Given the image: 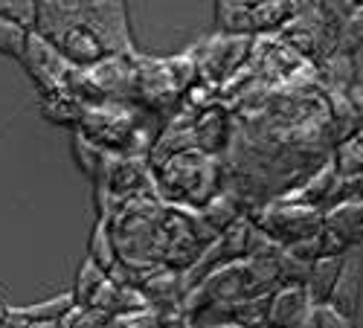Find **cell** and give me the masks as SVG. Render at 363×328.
Segmentation results:
<instances>
[{"label":"cell","mask_w":363,"mask_h":328,"mask_svg":"<svg viewBox=\"0 0 363 328\" xmlns=\"http://www.w3.org/2000/svg\"><path fill=\"white\" fill-rule=\"evenodd\" d=\"M218 160L203 154L198 148H189L184 154H174L157 166V186L166 198L189 206H203L218 195Z\"/></svg>","instance_id":"1"},{"label":"cell","mask_w":363,"mask_h":328,"mask_svg":"<svg viewBox=\"0 0 363 328\" xmlns=\"http://www.w3.org/2000/svg\"><path fill=\"white\" fill-rule=\"evenodd\" d=\"M76 12L82 26L99 41L105 55H125V58L137 55L125 4H119V0H94V4L76 0Z\"/></svg>","instance_id":"2"},{"label":"cell","mask_w":363,"mask_h":328,"mask_svg":"<svg viewBox=\"0 0 363 328\" xmlns=\"http://www.w3.org/2000/svg\"><path fill=\"white\" fill-rule=\"evenodd\" d=\"M21 64L26 67L29 76H33V81L38 84V91H41L44 96L65 94V91H67V81H70V76H73V70H76V67L67 62V58L58 52L47 38H41L38 33H29Z\"/></svg>","instance_id":"3"},{"label":"cell","mask_w":363,"mask_h":328,"mask_svg":"<svg viewBox=\"0 0 363 328\" xmlns=\"http://www.w3.org/2000/svg\"><path fill=\"white\" fill-rule=\"evenodd\" d=\"M134 70H137L134 102H140L145 111H169L177 102V96L184 94L169 70V58L134 55Z\"/></svg>","instance_id":"4"},{"label":"cell","mask_w":363,"mask_h":328,"mask_svg":"<svg viewBox=\"0 0 363 328\" xmlns=\"http://www.w3.org/2000/svg\"><path fill=\"white\" fill-rule=\"evenodd\" d=\"M259 224L270 242L288 247L294 242H302V238L317 235L323 230V215L302 203H288V206L279 203V206H270L267 218H262Z\"/></svg>","instance_id":"5"},{"label":"cell","mask_w":363,"mask_h":328,"mask_svg":"<svg viewBox=\"0 0 363 328\" xmlns=\"http://www.w3.org/2000/svg\"><path fill=\"white\" fill-rule=\"evenodd\" d=\"M360 293H363V261H360L357 253H346L343 264H340V273H337V282L328 293V305L357 322Z\"/></svg>","instance_id":"6"},{"label":"cell","mask_w":363,"mask_h":328,"mask_svg":"<svg viewBox=\"0 0 363 328\" xmlns=\"http://www.w3.org/2000/svg\"><path fill=\"white\" fill-rule=\"evenodd\" d=\"M311 311V300L302 285H279L267 296V328H299Z\"/></svg>","instance_id":"7"},{"label":"cell","mask_w":363,"mask_h":328,"mask_svg":"<svg viewBox=\"0 0 363 328\" xmlns=\"http://www.w3.org/2000/svg\"><path fill=\"white\" fill-rule=\"evenodd\" d=\"M323 230L335 235L346 250L354 247L363 238V200L357 198L335 200V206H328L323 215Z\"/></svg>","instance_id":"8"},{"label":"cell","mask_w":363,"mask_h":328,"mask_svg":"<svg viewBox=\"0 0 363 328\" xmlns=\"http://www.w3.org/2000/svg\"><path fill=\"white\" fill-rule=\"evenodd\" d=\"M76 308L73 302V293L65 290V293H55L50 300H41V302H33V305H23V308H9V314L23 325V322H62L70 311Z\"/></svg>","instance_id":"9"},{"label":"cell","mask_w":363,"mask_h":328,"mask_svg":"<svg viewBox=\"0 0 363 328\" xmlns=\"http://www.w3.org/2000/svg\"><path fill=\"white\" fill-rule=\"evenodd\" d=\"M340 264H343V256H323L311 264V271L306 276V293H308V300L311 305H323L328 302V293L331 288H335L337 282V273H340Z\"/></svg>","instance_id":"10"},{"label":"cell","mask_w":363,"mask_h":328,"mask_svg":"<svg viewBox=\"0 0 363 328\" xmlns=\"http://www.w3.org/2000/svg\"><path fill=\"white\" fill-rule=\"evenodd\" d=\"M87 259L94 261L96 267L111 276L116 267H119V256H116V242H113V232H111V221L108 218H99L90 230V238H87Z\"/></svg>","instance_id":"11"},{"label":"cell","mask_w":363,"mask_h":328,"mask_svg":"<svg viewBox=\"0 0 363 328\" xmlns=\"http://www.w3.org/2000/svg\"><path fill=\"white\" fill-rule=\"evenodd\" d=\"M192 131H195V148H198V152L216 157V152H218V148L224 145V140H227L224 113L218 108H209V111L198 113Z\"/></svg>","instance_id":"12"},{"label":"cell","mask_w":363,"mask_h":328,"mask_svg":"<svg viewBox=\"0 0 363 328\" xmlns=\"http://www.w3.org/2000/svg\"><path fill=\"white\" fill-rule=\"evenodd\" d=\"M253 4H238V0H221L216 4V23L224 35L241 38V35H253V18H250Z\"/></svg>","instance_id":"13"},{"label":"cell","mask_w":363,"mask_h":328,"mask_svg":"<svg viewBox=\"0 0 363 328\" xmlns=\"http://www.w3.org/2000/svg\"><path fill=\"white\" fill-rule=\"evenodd\" d=\"M317 73H320V79L325 81L328 94H346L349 87H352V81H354L352 58L343 55V52H337V50H331V52L323 55V62H320Z\"/></svg>","instance_id":"14"},{"label":"cell","mask_w":363,"mask_h":328,"mask_svg":"<svg viewBox=\"0 0 363 328\" xmlns=\"http://www.w3.org/2000/svg\"><path fill=\"white\" fill-rule=\"evenodd\" d=\"M296 4L291 0H264V4H253L250 6V18H253V33H267V29H279L294 18Z\"/></svg>","instance_id":"15"},{"label":"cell","mask_w":363,"mask_h":328,"mask_svg":"<svg viewBox=\"0 0 363 328\" xmlns=\"http://www.w3.org/2000/svg\"><path fill=\"white\" fill-rule=\"evenodd\" d=\"M108 282V273L102 271V267H96L90 259L82 261L79 273H76V282H73V302L76 308H90V302H94V296L99 293V288Z\"/></svg>","instance_id":"16"},{"label":"cell","mask_w":363,"mask_h":328,"mask_svg":"<svg viewBox=\"0 0 363 328\" xmlns=\"http://www.w3.org/2000/svg\"><path fill=\"white\" fill-rule=\"evenodd\" d=\"M41 113L50 119V123H55V125H73V128H79L82 113H84V102H79L70 94H52V96H44Z\"/></svg>","instance_id":"17"},{"label":"cell","mask_w":363,"mask_h":328,"mask_svg":"<svg viewBox=\"0 0 363 328\" xmlns=\"http://www.w3.org/2000/svg\"><path fill=\"white\" fill-rule=\"evenodd\" d=\"M331 166H335L340 181H354V177H360L363 174V142L354 140V137L337 142Z\"/></svg>","instance_id":"18"},{"label":"cell","mask_w":363,"mask_h":328,"mask_svg":"<svg viewBox=\"0 0 363 328\" xmlns=\"http://www.w3.org/2000/svg\"><path fill=\"white\" fill-rule=\"evenodd\" d=\"M267 296L270 293H259V296H247L233 305V322L241 328H267Z\"/></svg>","instance_id":"19"},{"label":"cell","mask_w":363,"mask_h":328,"mask_svg":"<svg viewBox=\"0 0 363 328\" xmlns=\"http://www.w3.org/2000/svg\"><path fill=\"white\" fill-rule=\"evenodd\" d=\"M73 154H76V163H79V169L90 177V181H96L99 177V171H102V166H105V157H108V152H102L99 145H94L84 134H73Z\"/></svg>","instance_id":"20"},{"label":"cell","mask_w":363,"mask_h":328,"mask_svg":"<svg viewBox=\"0 0 363 328\" xmlns=\"http://www.w3.org/2000/svg\"><path fill=\"white\" fill-rule=\"evenodd\" d=\"M360 44H363V4L337 26V33H335V50L349 55V58L357 52Z\"/></svg>","instance_id":"21"},{"label":"cell","mask_w":363,"mask_h":328,"mask_svg":"<svg viewBox=\"0 0 363 328\" xmlns=\"http://www.w3.org/2000/svg\"><path fill=\"white\" fill-rule=\"evenodd\" d=\"M0 18L12 21L15 26L35 33L38 26V0H0Z\"/></svg>","instance_id":"22"},{"label":"cell","mask_w":363,"mask_h":328,"mask_svg":"<svg viewBox=\"0 0 363 328\" xmlns=\"http://www.w3.org/2000/svg\"><path fill=\"white\" fill-rule=\"evenodd\" d=\"M299 328H357V322L335 311L328 302H323V305H311V311L306 314Z\"/></svg>","instance_id":"23"},{"label":"cell","mask_w":363,"mask_h":328,"mask_svg":"<svg viewBox=\"0 0 363 328\" xmlns=\"http://www.w3.org/2000/svg\"><path fill=\"white\" fill-rule=\"evenodd\" d=\"M26 38H29L26 29L15 26V23L6 21V18H0V55L21 62V58H23V47H26Z\"/></svg>","instance_id":"24"},{"label":"cell","mask_w":363,"mask_h":328,"mask_svg":"<svg viewBox=\"0 0 363 328\" xmlns=\"http://www.w3.org/2000/svg\"><path fill=\"white\" fill-rule=\"evenodd\" d=\"M62 328H113V317L94 308H73L62 319Z\"/></svg>","instance_id":"25"},{"label":"cell","mask_w":363,"mask_h":328,"mask_svg":"<svg viewBox=\"0 0 363 328\" xmlns=\"http://www.w3.org/2000/svg\"><path fill=\"white\" fill-rule=\"evenodd\" d=\"M346 102H349V108H352V113L357 119V125H360L363 123V81H352V87L346 91Z\"/></svg>","instance_id":"26"},{"label":"cell","mask_w":363,"mask_h":328,"mask_svg":"<svg viewBox=\"0 0 363 328\" xmlns=\"http://www.w3.org/2000/svg\"><path fill=\"white\" fill-rule=\"evenodd\" d=\"M352 70H354V81H363V44L352 55Z\"/></svg>","instance_id":"27"},{"label":"cell","mask_w":363,"mask_h":328,"mask_svg":"<svg viewBox=\"0 0 363 328\" xmlns=\"http://www.w3.org/2000/svg\"><path fill=\"white\" fill-rule=\"evenodd\" d=\"M21 328H62V322H23Z\"/></svg>","instance_id":"28"},{"label":"cell","mask_w":363,"mask_h":328,"mask_svg":"<svg viewBox=\"0 0 363 328\" xmlns=\"http://www.w3.org/2000/svg\"><path fill=\"white\" fill-rule=\"evenodd\" d=\"M352 183H354V189H357V200H363V174H360V177H354Z\"/></svg>","instance_id":"29"},{"label":"cell","mask_w":363,"mask_h":328,"mask_svg":"<svg viewBox=\"0 0 363 328\" xmlns=\"http://www.w3.org/2000/svg\"><path fill=\"white\" fill-rule=\"evenodd\" d=\"M0 328H21V322H18V319L9 314V317H6V322H0Z\"/></svg>","instance_id":"30"},{"label":"cell","mask_w":363,"mask_h":328,"mask_svg":"<svg viewBox=\"0 0 363 328\" xmlns=\"http://www.w3.org/2000/svg\"><path fill=\"white\" fill-rule=\"evenodd\" d=\"M6 317H9V305L0 302V322H6Z\"/></svg>","instance_id":"31"},{"label":"cell","mask_w":363,"mask_h":328,"mask_svg":"<svg viewBox=\"0 0 363 328\" xmlns=\"http://www.w3.org/2000/svg\"><path fill=\"white\" fill-rule=\"evenodd\" d=\"M209 328H241V325H235V322H218V325H209Z\"/></svg>","instance_id":"32"},{"label":"cell","mask_w":363,"mask_h":328,"mask_svg":"<svg viewBox=\"0 0 363 328\" xmlns=\"http://www.w3.org/2000/svg\"><path fill=\"white\" fill-rule=\"evenodd\" d=\"M163 328H184V325H163Z\"/></svg>","instance_id":"33"}]
</instances>
